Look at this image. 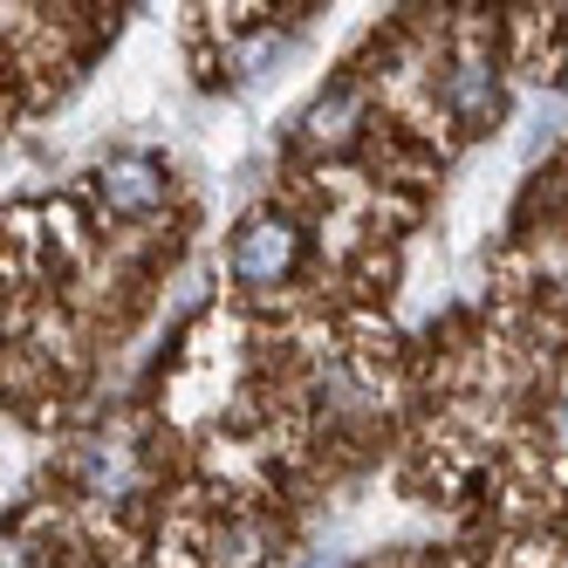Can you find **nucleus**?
<instances>
[{"instance_id":"1","label":"nucleus","mask_w":568,"mask_h":568,"mask_svg":"<svg viewBox=\"0 0 568 568\" xmlns=\"http://www.w3.org/2000/svg\"><path fill=\"white\" fill-rule=\"evenodd\" d=\"M240 288H281L295 267H302V226L288 213H254L247 226L233 233V254H226Z\"/></svg>"},{"instance_id":"5","label":"nucleus","mask_w":568,"mask_h":568,"mask_svg":"<svg viewBox=\"0 0 568 568\" xmlns=\"http://www.w3.org/2000/svg\"><path fill=\"white\" fill-rule=\"evenodd\" d=\"M261 555H267V535L254 520H233L226 535L213 541V568H261Z\"/></svg>"},{"instance_id":"2","label":"nucleus","mask_w":568,"mask_h":568,"mask_svg":"<svg viewBox=\"0 0 568 568\" xmlns=\"http://www.w3.org/2000/svg\"><path fill=\"white\" fill-rule=\"evenodd\" d=\"M165 192H172L165 158H151V151H124V158H110L97 172V199H103L110 220H151L165 206Z\"/></svg>"},{"instance_id":"6","label":"nucleus","mask_w":568,"mask_h":568,"mask_svg":"<svg viewBox=\"0 0 568 568\" xmlns=\"http://www.w3.org/2000/svg\"><path fill=\"white\" fill-rule=\"evenodd\" d=\"M0 568H34V561H28V555H21L14 541H0Z\"/></svg>"},{"instance_id":"4","label":"nucleus","mask_w":568,"mask_h":568,"mask_svg":"<svg viewBox=\"0 0 568 568\" xmlns=\"http://www.w3.org/2000/svg\"><path fill=\"white\" fill-rule=\"evenodd\" d=\"M349 116H356V90H336V97H322L315 110H308V138L315 144H349Z\"/></svg>"},{"instance_id":"3","label":"nucleus","mask_w":568,"mask_h":568,"mask_svg":"<svg viewBox=\"0 0 568 568\" xmlns=\"http://www.w3.org/2000/svg\"><path fill=\"white\" fill-rule=\"evenodd\" d=\"M445 110H453L459 124H486V116L500 110V69L479 62V55L453 62V75H445Z\"/></svg>"}]
</instances>
